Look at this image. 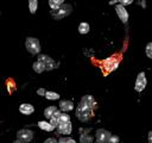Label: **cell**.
<instances>
[{"label": "cell", "mask_w": 152, "mask_h": 143, "mask_svg": "<svg viewBox=\"0 0 152 143\" xmlns=\"http://www.w3.org/2000/svg\"><path fill=\"white\" fill-rule=\"evenodd\" d=\"M58 106H59V111L64 112V113L74 110V102L71 100H61Z\"/></svg>", "instance_id": "12"}, {"label": "cell", "mask_w": 152, "mask_h": 143, "mask_svg": "<svg viewBox=\"0 0 152 143\" xmlns=\"http://www.w3.org/2000/svg\"><path fill=\"white\" fill-rule=\"evenodd\" d=\"M32 68H33V70H34L37 74H40V73L45 72V67H44V64H43L40 61H38V60H37L36 62H33Z\"/></svg>", "instance_id": "19"}, {"label": "cell", "mask_w": 152, "mask_h": 143, "mask_svg": "<svg viewBox=\"0 0 152 143\" xmlns=\"http://www.w3.org/2000/svg\"><path fill=\"white\" fill-rule=\"evenodd\" d=\"M38 128L42 129V130H44V131H48V132H51V131L55 130V128L52 126V124L50 122H48V120H39L38 122Z\"/></svg>", "instance_id": "15"}, {"label": "cell", "mask_w": 152, "mask_h": 143, "mask_svg": "<svg viewBox=\"0 0 152 143\" xmlns=\"http://www.w3.org/2000/svg\"><path fill=\"white\" fill-rule=\"evenodd\" d=\"M147 86V79H146V74L144 72H140L138 75H137V79H135V83H134V89L137 92H142Z\"/></svg>", "instance_id": "7"}, {"label": "cell", "mask_w": 152, "mask_h": 143, "mask_svg": "<svg viewBox=\"0 0 152 143\" xmlns=\"http://www.w3.org/2000/svg\"><path fill=\"white\" fill-rule=\"evenodd\" d=\"M57 111H58V108H57L56 106H53V105H52V106H48V107L44 110V117L50 120V118H51Z\"/></svg>", "instance_id": "16"}, {"label": "cell", "mask_w": 152, "mask_h": 143, "mask_svg": "<svg viewBox=\"0 0 152 143\" xmlns=\"http://www.w3.org/2000/svg\"><path fill=\"white\" fill-rule=\"evenodd\" d=\"M45 98L48 100H58L59 99V94L56 93V92H52V91H46Z\"/></svg>", "instance_id": "21"}, {"label": "cell", "mask_w": 152, "mask_h": 143, "mask_svg": "<svg viewBox=\"0 0 152 143\" xmlns=\"http://www.w3.org/2000/svg\"><path fill=\"white\" fill-rule=\"evenodd\" d=\"M43 143H58V141H57L55 137H49V138H46Z\"/></svg>", "instance_id": "27"}, {"label": "cell", "mask_w": 152, "mask_h": 143, "mask_svg": "<svg viewBox=\"0 0 152 143\" xmlns=\"http://www.w3.org/2000/svg\"><path fill=\"white\" fill-rule=\"evenodd\" d=\"M72 131V124L71 122H66V123H61L58 126H57V132L59 135H63V136H68L70 135Z\"/></svg>", "instance_id": "10"}, {"label": "cell", "mask_w": 152, "mask_h": 143, "mask_svg": "<svg viewBox=\"0 0 152 143\" xmlns=\"http://www.w3.org/2000/svg\"><path fill=\"white\" fill-rule=\"evenodd\" d=\"M132 2H133L132 0H119V4H120V5H122L124 7H125L126 5H131Z\"/></svg>", "instance_id": "28"}, {"label": "cell", "mask_w": 152, "mask_h": 143, "mask_svg": "<svg viewBox=\"0 0 152 143\" xmlns=\"http://www.w3.org/2000/svg\"><path fill=\"white\" fill-rule=\"evenodd\" d=\"M90 129H81V135H80V143H93L94 138L90 136L88 132Z\"/></svg>", "instance_id": "13"}, {"label": "cell", "mask_w": 152, "mask_h": 143, "mask_svg": "<svg viewBox=\"0 0 152 143\" xmlns=\"http://www.w3.org/2000/svg\"><path fill=\"white\" fill-rule=\"evenodd\" d=\"M89 31H90V25L88 23H86V21L80 23V25H78V32L81 35H87Z\"/></svg>", "instance_id": "18"}, {"label": "cell", "mask_w": 152, "mask_h": 143, "mask_svg": "<svg viewBox=\"0 0 152 143\" xmlns=\"http://www.w3.org/2000/svg\"><path fill=\"white\" fill-rule=\"evenodd\" d=\"M13 143H23V142H20V141H18V139H15Z\"/></svg>", "instance_id": "32"}, {"label": "cell", "mask_w": 152, "mask_h": 143, "mask_svg": "<svg viewBox=\"0 0 152 143\" xmlns=\"http://www.w3.org/2000/svg\"><path fill=\"white\" fill-rule=\"evenodd\" d=\"M38 61H40L43 64H44V67H45V70H52V69H55V68H57V63L49 56V55H44V54H39L38 55V58H37Z\"/></svg>", "instance_id": "6"}, {"label": "cell", "mask_w": 152, "mask_h": 143, "mask_svg": "<svg viewBox=\"0 0 152 143\" xmlns=\"http://www.w3.org/2000/svg\"><path fill=\"white\" fill-rule=\"evenodd\" d=\"M80 104H82V105H84V106H87V107H89V108H93V110L96 107V100H95L94 97L90 95V94L83 95V97L81 98V100H80Z\"/></svg>", "instance_id": "11"}, {"label": "cell", "mask_w": 152, "mask_h": 143, "mask_svg": "<svg viewBox=\"0 0 152 143\" xmlns=\"http://www.w3.org/2000/svg\"><path fill=\"white\" fill-rule=\"evenodd\" d=\"M37 8H38V1L37 0H30L28 1V10H30V12L33 14V13H36Z\"/></svg>", "instance_id": "22"}, {"label": "cell", "mask_w": 152, "mask_h": 143, "mask_svg": "<svg viewBox=\"0 0 152 143\" xmlns=\"http://www.w3.org/2000/svg\"><path fill=\"white\" fill-rule=\"evenodd\" d=\"M66 122H70V116L66 114V113H64V112H62L61 118H59V124L61 123H66Z\"/></svg>", "instance_id": "25"}, {"label": "cell", "mask_w": 152, "mask_h": 143, "mask_svg": "<svg viewBox=\"0 0 152 143\" xmlns=\"http://www.w3.org/2000/svg\"><path fill=\"white\" fill-rule=\"evenodd\" d=\"M71 12H72V6H71L70 4H65V2H64L58 10H56V11H51L50 14H51V17H52L53 19L59 20V19H63V18L68 17Z\"/></svg>", "instance_id": "2"}, {"label": "cell", "mask_w": 152, "mask_h": 143, "mask_svg": "<svg viewBox=\"0 0 152 143\" xmlns=\"http://www.w3.org/2000/svg\"><path fill=\"white\" fill-rule=\"evenodd\" d=\"M147 141H148V143H152V130L148 131V133H147Z\"/></svg>", "instance_id": "30"}, {"label": "cell", "mask_w": 152, "mask_h": 143, "mask_svg": "<svg viewBox=\"0 0 152 143\" xmlns=\"http://www.w3.org/2000/svg\"><path fill=\"white\" fill-rule=\"evenodd\" d=\"M145 54H146V56H147L148 58H151V60H152V42H150V43H147V44H146Z\"/></svg>", "instance_id": "23"}, {"label": "cell", "mask_w": 152, "mask_h": 143, "mask_svg": "<svg viewBox=\"0 0 152 143\" xmlns=\"http://www.w3.org/2000/svg\"><path fill=\"white\" fill-rule=\"evenodd\" d=\"M140 5H141L142 7H145V6H146V2H145V1H141V2H140Z\"/></svg>", "instance_id": "31"}, {"label": "cell", "mask_w": 152, "mask_h": 143, "mask_svg": "<svg viewBox=\"0 0 152 143\" xmlns=\"http://www.w3.org/2000/svg\"><path fill=\"white\" fill-rule=\"evenodd\" d=\"M25 48L31 55H39L40 52V43L36 37H27L25 39Z\"/></svg>", "instance_id": "4"}, {"label": "cell", "mask_w": 152, "mask_h": 143, "mask_svg": "<svg viewBox=\"0 0 152 143\" xmlns=\"http://www.w3.org/2000/svg\"><path fill=\"white\" fill-rule=\"evenodd\" d=\"M112 133L106 129H97L95 132V143H109Z\"/></svg>", "instance_id": "8"}, {"label": "cell", "mask_w": 152, "mask_h": 143, "mask_svg": "<svg viewBox=\"0 0 152 143\" xmlns=\"http://www.w3.org/2000/svg\"><path fill=\"white\" fill-rule=\"evenodd\" d=\"M93 116H94V110L93 108H89V107H87V106H84V105L78 102V105L76 107V117H77V119L80 122L86 123Z\"/></svg>", "instance_id": "1"}, {"label": "cell", "mask_w": 152, "mask_h": 143, "mask_svg": "<svg viewBox=\"0 0 152 143\" xmlns=\"http://www.w3.org/2000/svg\"><path fill=\"white\" fill-rule=\"evenodd\" d=\"M109 143H120V138L116 135H112L109 138Z\"/></svg>", "instance_id": "26"}, {"label": "cell", "mask_w": 152, "mask_h": 143, "mask_svg": "<svg viewBox=\"0 0 152 143\" xmlns=\"http://www.w3.org/2000/svg\"><path fill=\"white\" fill-rule=\"evenodd\" d=\"M115 12H116V15L119 17V19H120L124 24H126V23L128 21L129 14H128V12H127L126 7H124L122 5L118 4V5H115Z\"/></svg>", "instance_id": "9"}, {"label": "cell", "mask_w": 152, "mask_h": 143, "mask_svg": "<svg viewBox=\"0 0 152 143\" xmlns=\"http://www.w3.org/2000/svg\"><path fill=\"white\" fill-rule=\"evenodd\" d=\"M63 4H64L63 0H49V6H50L51 11H56V10H58Z\"/></svg>", "instance_id": "20"}, {"label": "cell", "mask_w": 152, "mask_h": 143, "mask_svg": "<svg viewBox=\"0 0 152 143\" xmlns=\"http://www.w3.org/2000/svg\"><path fill=\"white\" fill-rule=\"evenodd\" d=\"M58 143H76V141L74 139V138H71V137H61L59 139H58Z\"/></svg>", "instance_id": "24"}, {"label": "cell", "mask_w": 152, "mask_h": 143, "mask_svg": "<svg viewBox=\"0 0 152 143\" xmlns=\"http://www.w3.org/2000/svg\"><path fill=\"white\" fill-rule=\"evenodd\" d=\"M119 63H120V57L118 55H113L102 61V67L106 70V73H112L119 67Z\"/></svg>", "instance_id": "3"}, {"label": "cell", "mask_w": 152, "mask_h": 143, "mask_svg": "<svg viewBox=\"0 0 152 143\" xmlns=\"http://www.w3.org/2000/svg\"><path fill=\"white\" fill-rule=\"evenodd\" d=\"M37 94H38V95H40V97H45L46 91H45L44 88H38V89H37Z\"/></svg>", "instance_id": "29"}, {"label": "cell", "mask_w": 152, "mask_h": 143, "mask_svg": "<svg viewBox=\"0 0 152 143\" xmlns=\"http://www.w3.org/2000/svg\"><path fill=\"white\" fill-rule=\"evenodd\" d=\"M17 139L23 143H30L33 139V131L30 129H20L17 132Z\"/></svg>", "instance_id": "5"}, {"label": "cell", "mask_w": 152, "mask_h": 143, "mask_svg": "<svg viewBox=\"0 0 152 143\" xmlns=\"http://www.w3.org/2000/svg\"><path fill=\"white\" fill-rule=\"evenodd\" d=\"M19 112L21 114H25V116H30L34 112V106L31 105V104H27V102H24L19 106Z\"/></svg>", "instance_id": "14"}, {"label": "cell", "mask_w": 152, "mask_h": 143, "mask_svg": "<svg viewBox=\"0 0 152 143\" xmlns=\"http://www.w3.org/2000/svg\"><path fill=\"white\" fill-rule=\"evenodd\" d=\"M61 114H62V112L58 110V111L50 118V120H49V122L52 124V126H53L55 129H57V126L59 125V118H61Z\"/></svg>", "instance_id": "17"}]
</instances>
